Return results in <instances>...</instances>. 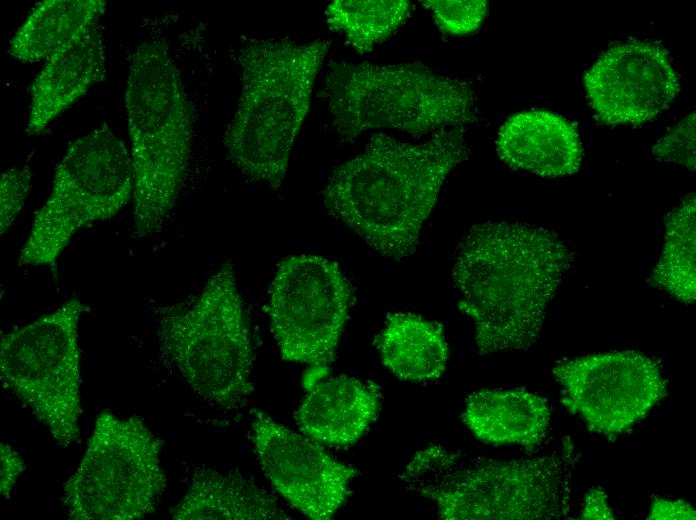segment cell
Segmentation results:
<instances>
[{"label":"cell","mask_w":696,"mask_h":520,"mask_svg":"<svg viewBox=\"0 0 696 520\" xmlns=\"http://www.w3.org/2000/svg\"><path fill=\"white\" fill-rule=\"evenodd\" d=\"M574 252L553 231L527 223L474 224L454 252L458 307L473 324L477 355L527 350Z\"/></svg>","instance_id":"cell-1"},{"label":"cell","mask_w":696,"mask_h":520,"mask_svg":"<svg viewBox=\"0 0 696 520\" xmlns=\"http://www.w3.org/2000/svg\"><path fill=\"white\" fill-rule=\"evenodd\" d=\"M465 131H439L418 144L372 135L333 169L322 192L326 210L378 254L411 257L447 176L469 157Z\"/></svg>","instance_id":"cell-2"},{"label":"cell","mask_w":696,"mask_h":520,"mask_svg":"<svg viewBox=\"0 0 696 520\" xmlns=\"http://www.w3.org/2000/svg\"><path fill=\"white\" fill-rule=\"evenodd\" d=\"M578 457L569 437L549 455L512 460L430 444L398 477L407 492L431 501L440 519H561L572 507Z\"/></svg>","instance_id":"cell-3"},{"label":"cell","mask_w":696,"mask_h":520,"mask_svg":"<svg viewBox=\"0 0 696 520\" xmlns=\"http://www.w3.org/2000/svg\"><path fill=\"white\" fill-rule=\"evenodd\" d=\"M330 44L280 38L240 47L241 93L223 142L228 159L249 180L281 187Z\"/></svg>","instance_id":"cell-4"},{"label":"cell","mask_w":696,"mask_h":520,"mask_svg":"<svg viewBox=\"0 0 696 520\" xmlns=\"http://www.w3.org/2000/svg\"><path fill=\"white\" fill-rule=\"evenodd\" d=\"M125 111L133 170L132 233L159 232L185 181L193 141V106L167 46L146 41L131 56Z\"/></svg>","instance_id":"cell-5"},{"label":"cell","mask_w":696,"mask_h":520,"mask_svg":"<svg viewBox=\"0 0 696 520\" xmlns=\"http://www.w3.org/2000/svg\"><path fill=\"white\" fill-rule=\"evenodd\" d=\"M323 94L332 131L344 143L384 128L415 138L467 129L479 116L474 91L466 81L416 62H331Z\"/></svg>","instance_id":"cell-6"},{"label":"cell","mask_w":696,"mask_h":520,"mask_svg":"<svg viewBox=\"0 0 696 520\" xmlns=\"http://www.w3.org/2000/svg\"><path fill=\"white\" fill-rule=\"evenodd\" d=\"M162 355L205 402L221 410L243 407L253 391L254 346L230 261L201 291L156 308Z\"/></svg>","instance_id":"cell-7"},{"label":"cell","mask_w":696,"mask_h":520,"mask_svg":"<svg viewBox=\"0 0 696 520\" xmlns=\"http://www.w3.org/2000/svg\"><path fill=\"white\" fill-rule=\"evenodd\" d=\"M133 195L131 154L103 125L74 141L35 215L19 265L53 266L83 227L114 217Z\"/></svg>","instance_id":"cell-8"},{"label":"cell","mask_w":696,"mask_h":520,"mask_svg":"<svg viewBox=\"0 0 696 520\" xmlns=\"http://www.w3.org/2000/svg\"><path fill=\"white\" fill-rule=\"evenodd\" d=\"M161 440L136 416L103 410L63 492L74 520H133L152 513L165 488Z\"/></svg>","instance_id":"cell-9"},{"label":"cell","mask_w":696,"mask_h":520,"mask_svg":"<svg viewBox=\"0 0 696 520\" xmlns=\"http://www.w3.org/2000/svg\"><path fill=\"white\" fill-rule=\"evenodd\" d=\"M86 306L71 298L54 311L1 338L0 374L55 441L67 447L79 439V321Z\"/></svg>","instance_id":"cell-10"},{"label":"cell","mask_w":696,"mask_h":520,"mask_svg":"<svg viewBox=\"0 0 696 520\" xmlns=\"http://www.w3.org/2000/svg\"><path fill=\"white\" fill-rule=\"evenodd\" d=\"M353 301L351 282L323 256H290L275 272L268 303L272 333L283 360L317 371L312 385L334 358Z\"/></svg>","instance_id":"cell-11"},{"label":"cell","mask_w":696,"mask_h":520,"mask_svg":"<svg viewBox=\"0 0 696 520\" xmlns=\"http://www.w3.org/2000/svg\"><path fill=\"white\" fill-rule=\"evenodd\" d=\"M552 373L567 410L608 439L628 432L668 393L659 361L632 350L563 361Z\"/></svg>","instance_id":"cell-12"},{"label":"cell","mask_w":696,"mask_h":520,"mask_svg":"<svg viewBox=\"0 0 696 520\" xmlns=\"http://www.w3.org/2000/svg\"><path fill=\"white\" fill-rule=\"evenodd\" d=\"M252 440L261 468L295 509L313 520H328L351 493L358 473L331 457L318 441L257 412Z\"/></svg>","instance_id":"cell-13"},{"label":"cell","mask_w":696,"mask_h":520,"mask_svg":"<svg viewBox=\"0 0 696 520\" xmlns=\"http://www.w3.org/2000/svg\"><path fill=\"white\" fill-rule=\"evenodd\" d=\"M590 105L608 125H640L667 109L680 91L668 51L648 40L609 48L583 77Z\"/></svg>","instance_id":"cell-14"},{"label":"cell","mask_w":696,"mask_h":520,"mask_svg":"<svg viewBox=\"0 0 696 520\" xmlns=\"http://www.w3.org/2000/svg\"><path fill=\"white\" fill-rule=\"evenodd\" d=\"M496 151L509 167L543 178L576 173L583 157L574 123L547 110L511 115L498 131Z\"/></svg>","instance_id":"cell-15"},{"label":"cell","mask_w":696,"mask_h":520,"mask_svg":"<svg viewBox=\"0 0 696 520\" xmlns=\"http://www.w3.org/2000/svg\"><path fill=\"white\" fill-rule=\"evenodd\" d=\"M105 74V46L98 27L50 56L31 87L28 135L41 133Z\"/></svg>","instance_id":"cell-16"},{"label":"cell","mask_w":696,"mask_h":520,"mask_svg":"<svg viewBox=\"0 0 696 520\" xmlns=\"http://www.w3.org/2000/svg\"><path fill=\"white\" fill-rule=\"evenodd\" d=\"M379 387L345 375L317 381L295 413L299 430L314 440L333 446L358 441L376 419Z\"/></svg>","instance_id":"cell-17"},{"label":"cell","mask_w":696,"mask_h":520,"mask_svg":"<svg viewBox=\"0 0 696 520\" xmlns=\"http://www.w3.org/2000/svg\"><path fill=\"white\" fill-rule=\"evenodd\" d=\"M462 420L481 441L494 445H539L550 427L546 398L525 389H484L471 393Z\"/></svg>","instance_id":"cell-18"},{"label":"cell","mask_w":696,"mask_h":520,"mask_svg":"<svg viewBox=\"0 0 696 520\" xmlns=\"http://www.w3.org/2000/svg\"><path fill=\"white\" fill-rule=\"evenodd\" d=\"M172 519H290L276 498L238 472L195 470Z\"/></svg>","instance_id":"cell-19"},{"label":"cell","mask_w":696,"mask_h":520,"mask_svg":"<svg viewBox=\"0 0 696 520\" xmlns=\"http://www.w3.org/2000/svg\"><path fill=\"white\" fill-rule=\"evenodd\" d=\"M375 345L384 366L401 380H435L446 368L449 348L442 326L417 314H389Z\"/></svg>","instance_id":"cell-20"},{"label":"cell","mask_w":696,"mask_h":520,"mask_svg":"<svg viewBox=\"0 0 696 520\" xmlns=\"http://www.w3.org/2000/svg\"><path fill=\"white\" fill-rule=\"evenodd\" d=\"M107 7L105 0H45L38 3L9 42L14 59L33 63L98 27Z\"/></svg>","instance_id":"cell-21"},{"label":"cell","mask_w":696,"mask_h":520,"mask_svg":"<svg viewBox=\"0 0 696 520\" xmlns=\"http://www.w3.org/2000/svg\"><path fill=\"white\" fill-rule=\"evenodd\" d=\"M695 208V194H689L667 213L664 246L649 278L651 285L687 304L696 299Z\"/></svg>","instance_id":"cell-22"},{"label":"cell","mask_w":696,"mask_h":520,"mask_svg":"<svg viewBox=\"0 0 696 520\" xmlns=\"http://www.w3.org/2000/svg\"><path fill=\"white\" fill-rule=\"evenodd\" d=\"M411 11L412 3L407 0H335L327 5L325 16L331 30L365 54L391 37Z\"/></svg>","instance_id":"cell-23"},{"label":"cell","mask_w":696,"mask_h":520,"mask_svg":"<svg viewBox=\"0 0 696 520\" xmlns=\"http://www.w3.org/2000/svg\"><path fill=\"white\" fill-rule=\"evenodd\" d=\"M421 3L431 11L439 29L453 36L475 32L488 14L485 0H429Z\"/></svg>","instance_id":"cell-24"},{"label":"cell","mask_w":696,"mask_h":520,"mask_svg":"<svg viewBox=\"0 0 696 520\" xmlns=\"http://www.w3.org/2000/svg\"><path fill=\"white\" fill-rule=\"evenodd\" d=\"M652 153L657 160L677 163L695 172V112L659 139Z\"/></svg>","instance_id":"cell-25"},{"label":"cell","mask_w":696,"mask_h":520,"mask_svg":"<svg viewBox=\"0 0 696 520\" xmlns=\"http://www.w3.org/2000/svg\"><path fill=\"white\" fill-rule=\"evenodd\" d=\"M32 171L29 166L13 167L0 178V224L4 235L21 212L30 192Z\"/></svg>","instance_id":"cell-26"},{"label":"cell","mask_w":696,"mask_h":520,"mask_svg":"<svg viewBox=\"0 0 696 520\" xmlns=\"http://www.w3.org/2000/svg\"><path fill=\"white\" fill-rule=\"evenodd\" d=\"M1 496L5 499L10 497L11 490L16 483L19 475L25 469L24 461L17 451L10 445L1 442Z\"/></svg>","instance_id":"cell-27"},{"label":"cell","mask_w":696,"mask_h":520,"mask_svg":"<svg viewBox=\"0 0 696 520\" xmlns=\"http://www.w3.org/2000/svg\"><path fill=\"white\" fill-rule=\"evenodd\" d=\"M695 510L684 500L655 498L648 519H695Z\"/></svg>","instance_id":"cell-28"},{"label":"cell","mask_w":696,"mask_h":520,"mask_svg":"<svg viewBox=\"0 0 696 520\" xmlns=\"http://www.w3.org/2000/svg\"><path fill=\"white\" fill-rule=\"evenodd\" d=\"M583 519H614V514L607 503V496L602 489H591L584 498Z\"/></svg>","instance_id":"cell-29"}]
</instances>
